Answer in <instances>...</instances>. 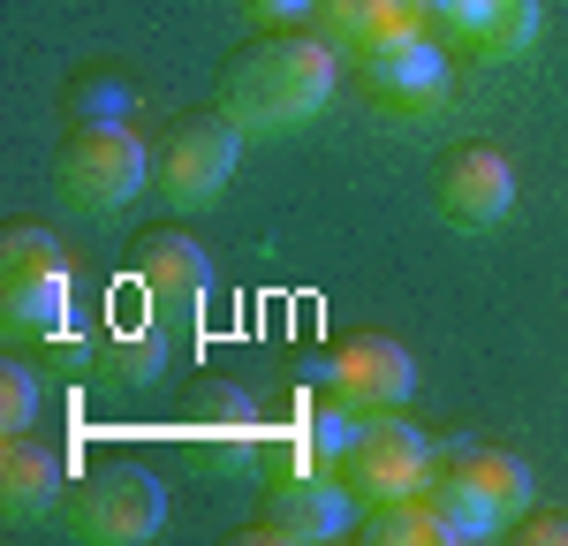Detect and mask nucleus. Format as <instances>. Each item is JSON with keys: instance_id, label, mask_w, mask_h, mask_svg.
Masks as SVG:
<instances>
[{"instance_id": "nucleus-14", "label": "nucleus", "mask_w": 568, "mask_h": 546, "mask_svg": "<svg viewBox=\"0 0 568 546\" xmlns=\"http://www.w3.org/2000/svg\"><path fill=\"white\" fill-rule=\"evenodd\" d=\"M425 31H433V0H318V39H334V53L356 69Z\"/></svg>"}, {"instance_id": "nucleus-11", "label": "nucleus", "mask_w": 568, "mask_h": 546, "mask_svg": "<svg viewBox=\"0 0 568 546\" xmlns=\"http://www.w3.org/2000/svg\"><path fill=\"white\" fill-rule=\"evenodd\" d=\"M516 213V168L500 144H463L447 168H439V221L455 235H493Z\"/></svg>"}, {"instance_id": "nucleus-19", "label": "nucleus", "mask_w": 568, "mask_h": 546, "mask_svg": "<svg viewBox=\"0 0 568 546\" xmlns=\"http://www.w3.org/2000/svg\"><path fill=\"white\" fill-rule=\"evenodd\" d=\"M99 372H106V380H130V387H152V380L168 372V342H160V326L106 334V342H99Z\"/></svg>"}, {"instance_id": "nucleus-2", "label": "nucleus", "mask_w": 568, "mask_h": 546, "mask_svg": "<svg viewBox=\"0 0 568 546\" xmlns=\"http://www.w3.org/2000/svg\"><path fill=\"white\" fill-rule=\"evenodd\" d=\"M152 160L160 152H144V136L130 122H91L61 144V160H53V198L77 213V221H114V213H130L136 190L152 182Z\"/></svg>"}, {"instance_id": "nucleus-17", "label": "nucleus", "mask_w": 568, "mask_h": 546, "mask_svg": "<svg viewBox=\"0 0 568 546\" xmlns=\"http://www.w3.org/2000/svg\"><path fill=\"white\" fill-rule=\"evenodd\" d=\"M61 501V455L39 448L31 433H0V508L8 524H45Z\"/></svg>"}, {"instance_id": "nucleus-20", "label": "nucleus", "mask_w": 568, "mask_h": 546, "mask_svg": "<svg viewBox=\"0 0 568 546\" xmlns=\"http://www.w3.org/2000/svg\"><path fill=\"white\" fill-rule=\"evenodd\" d=\"M31 417H39V372L0 364V433H31Z\"/></svg>"}, {"instance_id": "nucleus-10", "label": "nucleus", "mask_w": 568, "mask_h": 546, "mask_svg": "<svg viewBox=\"0 0 568 546\" xmlns=\"http://www.w3.org/2000/svg\"><path fill=\"white\" fill-rule=\"evenodd\" d=\"M364 84L372 99L387 107L394 122H439L447 99H455V69H447V39H409V46H387L364 61Z\"/></svg>"}, {"instance_id": "nucleus-22", "label": "nucleus", "mask_w": 568, "mask_h": 546, "mask_svg": "<svg viewBox=\"0 0 568 546\" xmlns=\"http://www.w3.org/2000/svg\"><path fill=\"white\" fill-rule=\"evenodd\" d=\"M516 539H524V546L561 539V546H568V516H530V524H516Z\"/></svg>"}, {"instance_id": "nucleus-13", "label": "nucleus", "mask_w": 568, "mask_h": 546, "mask_svg": "<svg viewBox=\"0 0 568 546\" xmlns=\"http://www.w3.org/2000/svg\"><path fill=\"white\" fill-rule=\"evenodd\" d=\"M433 31L470 61H524L538 46V0H433Z\"/></svg>"}, {"instance_id": "nucleus-21", "label": "nucleus", "mask_w": 568, "mask_h": 546, "mask_svg": "<svg viewBox=\"0 0 568 546\" xmlns=\"http://www.w3.org/2000/svg\"><path fill=\"white\" fill-rule=\"evenodd\" d=\"M318 0H243V16L251 23H296V16H311Z\"/></svg>"}, {"instance_id": "nucleus-15", "label": "nucleus", "mask_w": 568, "mask_h": 546, "mask_svg": "<svg viewBox=\"0 0 568 546\" xmlns=\"http://www.w3.org/2000/svg\"><path fill=\"white\" fill-rule=\"evenodd\" d=\"M364 501L349 494V478H273V524L265 539H288V546H326L342 539Z\"/></svg>"}, {"instance_id": "nucleus-12", "label": "nucleus", "mask_w": 568, "mask_h": 546, "mask_svg": "<svg viewBox=\"0 0 568 546\" xmlns=\"http://www.w3.org/2000/svg\"><path fill=\"white\" fill-rule=\"evenodd\" d=\"M326 387H334L356 417H387V410H409V395H417V364H409V350L387 342V334H356V342L334 350Z\"/></svg>"}, {"instance_id": "nucleus-3", "label": "nucleus", "mask_w": 568, "mask_h": 546, "mask_svg": "<svg viewBox=\"0 0 568 546\" xmlns=\"http://www.w3.org/2000/svg\"><path fill=\"white\" fill-rule=\"evenodd\" d=\"M69 296H77L69 251H61L45 228H8V235H0V326L61 342Z\"/></svg>"}, {"instance_id": "nucleus-1", "label": "nucleus", "mask_w": 568, "mask_h": 546, "mask_svg": "<svg viewBox=\"0 0 568 546\" xmlns=\"http://www.w3.org/2000/svg\"><path fill=\"white\" fill-rule=\"evenodd\" d=\"M342 91L334 39H265L220 77V114L243 136H296Z\"/></svg>"}, {"instance_id": "nucleus-16", "label": "nucleus", "mask_w": 568, "mask_h": 546, "mask_svg": "<svg viewBox=\"0 0 568 546\" xmlns=\"http://www.w3.org/2000/svg\"><path fill=\"white\" fill-rule=\"evenodd\" d=\"M136 289L168 318H190L213 296V259H205V243H190V235H152V243L136 251Z\"/></svg>"}, {"instance_id": "nucleus-6", "label": "nucleus", "mask_w": 568, "mask_h": 546, "mask_svg": "<svg viewBox=\"0 0 568 546\" xmlns=\"http://www.w3.org/2000/svg\"><path fill=\"white\" fill-rule=\"evenodd\" d=\"M433 441L402 417V410H387V417H364L349 441V463H342V478H349V494L364 501V508H379V501H402L417 494V486H433Z\"/></svg>"}, {"instance_id": "nucleus-18", "label": "nucleus", "mask_w": 568, "mask_h": 546, "mask_svg": "<svg viewBox=\"0 0 568 546\" xmlns=\"http://www.w3.org/2000/svg\"><path fill=\"white\" fill-rule=\"evenodd\" d=\"M364 539L372 546H463V524L447 516V501L433 486H417V494H402V501L364 508Z\"/></svg>"}, {"instance_id": "nucleus-9", "label": "nucleus", "mask_w": 568, "mask_h": 546, "mask_svg": "<svg viewBox=\"0 0 568 546\" xmlns=\"http://www.w3.org/2000/svg\"><path fill=\"white\" fill-rule=\"evenodd\" d=\"M160 524H168V494L136 463L99 471L84 494L69 501V532L91 539V546H144V539H160Z\"/></svg>"}, {"instance_id": "nucleus-4", "label": "nucleus", "mask_w": 568, "mask_h": 546, "mask_svg": "<svg viewBox=\"0 0 568 546\" xmlns=\"http://www.w3.org/2000/svg\"><path fill=\"white\" fill-rule=\"evenodd\" d=\"M433 494L463 524V539H493V532H516L530 516V463L508 448H463L433 463Z\"/></svg>"}, {"instance_id": "nucleus-8", "label": "nucleus", "mask_w": 568, "mask_h": 546, "mask_svg": "<svg viewBox=\"0 0 568 546\" xmlns=\"http://www.w3.org/2000/svg\"><path fill=\"white\" fill-rule=\"evenodd\" d=\"M356 425H364V417H356L334 387H326V395H296V403L273 417L265 471H273V478H342Z\"/></svg>"}, {"instance_id": "nucleus-5", "label": "nucleus", "mask_w": 568, "mask_h": 546, "mask_svg": "<svg viewBox=\"0 0 568 546\" xmlns=\"http://www.w3.org/2000/svg\"><path fill=\"white\" fill-rule=\"evenodd\" d=\"M235 168H243V130L227 114H213V122H182L160 144L152 182H160L168 213H205V205H220V190L235 182Z\"/></svg>"}, {"instance_id": "nucleus-7", "label": "nucleus", "mask_w": 568, "mask_h": 546, "mask_svg": "<svg viewBox=\"0 0 568 546\" xmlns=\"http://www.w3.org/2000/svg\"><path fill=\"white\" fill-rule=\"evenodd\" d=\"M182 448L197 455L205 471H220V478H235V471H265L273 417L258 410L251 387H205L197 403L182 410Z\"/></svg>"}]
</instances>
